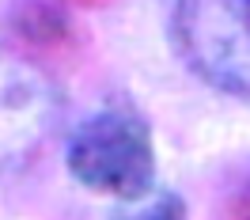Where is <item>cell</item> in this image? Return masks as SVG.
I'll list each match as a JSON object with an SVG mask.
<instances>
[{"instance_id": "6da1fadb", "label": "cell", "mask_w": 250, "mask_h": 220, "mask_svg": "<svg viewBox=\"0 0 250 220\" xmlns=\"http://www.w3.org/2000/svg\"><path fill=\"white\" fill-rule=\"evenodd\" d=\"M64 159L80 186L118 201H141L156 186V141L144 114L129 103H110L83 118Z\"/></svg>"}, {"instance_id": "7a4b0ae2", "label": "cell", "mask_w": 250, "mask_h": 220, "mask_svg": "<svg viewBox=\"0 0 250 220\" xmlns=\"http://www.w3.org/2000/svg\"><path fill=\"white\" fill-rule=\"evenodd\" d=\"M171 46L201 84L250 99V0H174Z\"/></svg>"}, {"instance_id": "3957f363", "label": "cell", "mask_w": 250, "mask_h": 220, "mask_svg": "<svg viewBox=\"0 0 250 220\" xmlns=\"http://www.w3.org/2000/svg\"><path fill=\"white\" fill-rule=\"evenodd\" d=\"M57 107V91L42 68L0 46V156L38 144L53 126Z\"/></svg>"}, {"instance_id": "277c9868", "label": "cell", "mask_w": 250, "mask_h": 220, "mask_svg": "<svg viewBox=\"0 0 250 220\" xmlns=\"http://www.w3.org/2000/svg\"><path fill=\"white\" fill-rule=\"evenodd\" d=\"M12 31L27 42H61L72 31V19L64 16L57 4L46 0H27L12 12Z\"/></svg>"}, {"instance_id": "5b68a950", "label": "cell", "mask_w": 250, "mask_h": 220, "mask_svg": "<svg viewBox=\"0 0 250 220\" xmlns=\"http://www.w3.org/2000/svg\"><path fill=\"white\" fill-rule=\"evenodd\" d=\"M125 220H186V205L178 194H159L156 201H148L144 209H137Z\"/></svg>"}]
</instances>
